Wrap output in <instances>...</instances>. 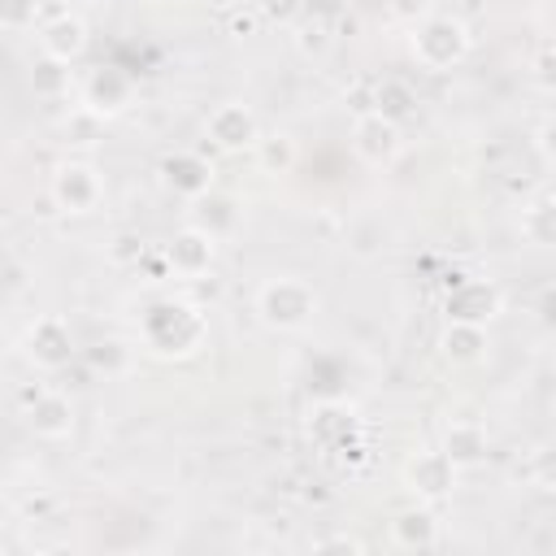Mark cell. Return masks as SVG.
<instances>
[{"instance_id":"6da1fadb","label":"cell","mask_w":556,"mask_h":556,"mask_svg":"<svg viewBox=\"0 0 556 556\" xmlns=\"http://www.w3.org/2000/svg\"><path fill=\"white\" fill-rule=\"evenodd\" d=\"M204 330H208L204 313H200L195 304H187V300H156V304L139 317L143 343H148L156 356H165V361L191 356V352L204 343Z\"/></svg>"},{"instance_id":"7a4b0ae2","label":"cell","mask_w":556,"mask_h":556,"mask_svg":"<svg viewBox=\"0 0 556 556\" xmlns=\"http://www.w3.org/2000/svg\"><path fill=\"white\" fill-rule=\"evenodd\" d=\"M465 52H469V30H465V22H460V17L430 13L426 22H417V26H413V56H417V65H421V70L443 74V70L460 65V61H465Z\"/></svg>"},{"instance_id":"3957f363","label":"cell","mask_w":556,"mask_h":556,"mask_svg":"<svg viewBox=\"0 0 556 556\" xmlns=\"http://www.w3.org/2000/svg\"><path fill=\"white\" fill-rule=\"evenodd\" d=\"M317 308V291L304 278H269L256 291V313L274 330H300Z\"/></svg>"},{"instance_id":"277c9868","label":"cell","mask_w":556,"mask_h":556,"mask_svg":"<svg viewBox=\"0 0 556 556\" xmlns=\"http://www.w3.org/2000/svg\"><path fill=\"white\" fill-rule=\"evenodd\" d=\"M504 308V295L495 282L486 278H469V274H452L447 278V295H443V313L447 321H469V326H486L495 321Z\"/></svg>"},{"instance_id":"5b68a950","label":"cell","mask_w":556,"mask_h":556,"mask_svg":"<svg viewBox=\"0 0 556 556\" xmlns=\"http://www.w3.org/2000/svg\"><path fill=\"white\" fill-rule=\"evenodd\" d=\"M204 135H208V143H213L217 152H248V148H256V139H261V122H256V113H252L248 104L226 100V104H217V109L208 113Z\"/></svg>"},{"instance_id":"8992f818","label":"cell","mask_w":556,"mask_h":556,"mask_svg":"<svg viewBox=\"0 0 556 556\" xmlns=\"http://www.w3.org/2000/svg\"><path fill=\"white\" fill-rule=\"evenodd\" d=\"M404 139H400V122L382 117L378 109H365L356 122H352V152L365 161V165H391L400 156Z\"/></svg>"},{"instance_id":"52a82bcc","label":"cell","mask_w":556,"mask_h":556,"mask_svg":"<svg viewBox=\"0 0 556 556\" xmlns=\"http://www.w3.org/2000/svg\"><path fill=\"white\" fill-rule=\"evenodd\" d=\"M456 473H460V465H456L443 447H426V452L408 456V465H404V486H408L417 500H443V495H452Z\"/></svg>"},{"instance_id":"ba28073f","label":"cell","mask_w":556,"mask_h":556,"mask_svg":"<svg viewBox=\"0 0 556 556\" xmlns=\"http://www.w3.org/2000/svg\"><path fill=\"white\" fill-rule=\"evenodd\" d=\"M22 404H26V426H30L35 439L56 443V439H65V434L74 430V404H70L65 391L35 387V391L22 395Z\"/></svg>"},{"instance_id":"9c48e42d","label":"cell","mask_w":556,"mask_h":556,"mask_svg":"<svg viewBox=\"0 0 556 556\" xmlns=\"http://www.w3.org/2000/svg\"><path fill=\"white\" fill-rule=\"evenodd\" d=\"M52 200H56V208H65V213H91L96 204H100V195H104V182H100V174H96V165H87V161H65L56 174H52Z\"/></svg>"},{"instance_id":"30bf717a","label":"cell","mask_w":556,"mask_h":556,"mask_svg":"<svg viewBox=\"0 0 556 556\" xmlns=\"http://www.w3.org/2000/svg\"><path fill=\"white\" fill-rule=\"evenodd\" d=\"M213 256H217V239L208 230H200L195 222H187L182 230L169 235L165 243V265L178 274V278H200L213 269Z\"/></svg>"},{"instance_id":"8fae6325","label":"cell","mask_w":556,"mask_h":556,"mask_svg":"<svg viewBox=\"0 0 556 556\" xmlns=\"http://www.w3.org/2000/svg\"><path fill=\"white\" fill-rule=\"evenodd\" d=\"M135 100V78L122 65H96L83 78V104L100 117H117Z\"/></svg>"},{"instance_id":"7c38bea8","label":"cell","mask_w":556,"mask_h":556,"mask_svg":"<svg viewBox=\"0 0 556 556\" xmlns=\"http://www.w3.org/2000/svg\"><path fill=\"white\" fill-rule=\"evenodd\" d=\"M26 356H30L39 369H48V374L65 369V365L74 361V334H70V326H65L61 317H39V321L26 330Z\"/></svg>"},{"instance_id":"4fadbf2b","label":"cell","mask_w":556,"mask_h":556,"mask_svg":"<svg viewBox=\"0 0 556 556\" xmlns=\"http://www.w3.org/2000/svg\"><path fill=\"white\" fill-rule=\"evenodd\" d=\"M39 52L56 61H78L87 52V22L78 13H52L39 22Z\"/></svg>"},{"instance_id":"5bb4252c","label":"cell","mask_w":556,"mask_h":556,"mask_svg":"<svg viewBox=\"0 0 556 556\" xmlns=\"http://www.w3.org/2000/svg\"><path fill=\"white\" fill-rule=\"evenodd\" d=\"M161 174H165V182H169L178 195H187V200L213 191V165H208L200 152H174V156H165Z\"/></svg>"},{"instance_id":"9a60e30c","label":"cell","mask_w":556,"mask_h":556,"mask_svg":"<svg viewBox=\"0 0 556 556\" xmlns=\"http://www.w3.org/2000/svg\"><path fill=\"white\" fill-rule=\"evenodd\" d=\"M191 222L200 230H208L213 239H222V235H230L239 226V200L226 195V191H204V195L191 200Z\"/></svg>"},{"instance_id":"2e32d148","label":"cell","mask_w":556,"mask_h":556,"mask_svg":"<svg viewBox=\"0 0 556 556\" xmlns=\"http://www.w3.org/2000/svg\"><path fill=\"white\" fill-rule=\"evenodd\" d=\"M391 543L404 547V552H430L439 547V521L430 508H404L395 521H391Z\"/></svg>"},{"instance_id":"e0dca14e","label":"cell","mask_w":556,"mask_h":556,"mask_svg":"<svg viewBox=\"0 0 556 556\" xmlns=\"http://www.w3.org/2000/svg\"><path fill=\"white\" fill-rule=\"evenodd\" d=\"M443 452L460 465V469H473L486 460V430L469 417H456L447 430H443Z\"/></svg>"},{"instance_id":"ac0fdd59","label":"cell","mask_w":556,"mask_h":556,"mask_svg":"<svg viewBox=\"0 0 556 556\" xmlns=\"http://www.w3.org/2000/svg\"><path fill=\"white\" fill-rule=\"evenodd\" d=\"M439 352L452 365H478L486 356V326H469V321H447V330L439 334Z\"/></svg>"},{"instance_id":"d6986e66","label":"cell","mask_w":556,"mask_h":556,"mask_svg":"<svg viewBox=\"0 0 556 556\" xmlns=\"http://www.w3.org/2000/svg\"><path fill=\"white\" fill-rule=\"evenodd\" d=\"M521 235L539 248H556V195H543L534 204H526L521 213Z\"/></svg>"},{"instance_id":"ffe728a7","label":"cell","mask_w":556,"mask_h":556,"mask_svg":"<svg viewBox=\"0 0 556 556\" xmlns=\"http://www.w3.org/2000/svg\"><path fill=\"white\" fill-rule=\"evenodd\" d=\"M252 152H256V165H261L265 174H287V169L295 165V156H300V152H295V139H291V135H278V130H274V135H261Z\"/></svg>"},{"instance_id":"44dd1931","label":"cell","mask_w":556,"mask_h":556,"mask_svg":"<svg viewBox=\"0 0 556 556\" xmlns=\"http://www.w3.org/2000/svg\"><path fill=\"white\" fill-rule=\"evenodd\" d=\"M413 104H417V96H413V87L400 83V78H382L378 91H374V109H378L382 117H391V122H404V117L413 113Z\"/></svg>"},{"instance_id":"7402d4cb","label":"cell","mask_w":556,"mask_h":556,"mask_svg":"<svg viewBox=\"0 0 556 556\" xmlns=\"http://www.w3.org/2000/svg\"><path fill=\"white\" fill-rule=\"evenodd\" d=\"M30 87H35V96H48V100H56V96L70 87V61H56V56H39V61L30 65Z\"/></svg>"},{"instance_id":"603a6c76","label":"cell","mask_w":556,"mask_h":556,"mask_svg":"<svg viewBox=\"0 0 556 556\" xmlns=\"http://www.w3.org/2000/svg\"><path fill=\"white\" fill-rule=\"evenodd\" d=\"M100 130H104V117H100V113H91L87 104H78V109L65 117V143L91 148V143L100 139Z\"/></svg>"},{"instance_id":"cb8c5ba5","label":"cell","mask_w":556,"mask_h":556,"mask_svg":"<svg viewBox=\"0 0 556 556\" xmlns=\"http://www.w3.org/2000/svg\"><path fill=\"white\" fill-rule=\"evenodd\" d=\"M39 22V0H0V26L4 30H26Z\"/></svg>"},{"instance_id":"d4e9b609","label":"cell","mask_w":556,"mask_h":556,"mask_svg":"<svg viewBox=\"0 0 556 556\" xmlns=\"http://www.w3.org/2000/svg\"><path fill=\"white\" fill-rule=\"evenodd\" d=\"M126 343H117V339H109V343H96L91 352H87V365L91 369H104V374H117V369H126Z\"/></svg>"},{"instance_id":"484cf974","label":"cell","mask_w":556,"mask_h":556,"mask_svg":"<svg viewBox=\"0 0 556 556\" xmlns=\"http://www.w3.org/2000/svg\"><path fill=\"white\" fill-rule=\"evenodd\" d=\"M530 482L543 491H556V443H547L530 456Z\"/></svg>"},{"instance_id":"4316f807","label":"cell","mask_w":556,"mask_h":556,"mask_svg":"<svg viewBox=\"0 0 556 556\" xmlns=\"http://www.w3.org/2000/svg\"><path fill=\"white\" fill-rule=\"evenodd\" d=\"M382 4L400 26H417V22H426L434 13V0H382Z\"/></svg>"},{"instance_id":"83f0119b","label":"cell","mask_w":556,"mask_h":556,"mask_svg":"<svg viewBox=\"0 0 556 556\" xmlns=\"http://www.w3.org/2000/svg\"><path fill=\"white\" fill-rule=\"evenodd\" d=\"M530 74H534V83H539L543 91H552V96H556V43H543V48L534 52Z\"/></svg>"},{"instance_id":"f1b7e54d","label":"cell","mask_w":556,"mask_h":556,"mask_svg":"<svg viewBox=\"0 0 556 556\" xmlns=\"http://www.w3.org/2000/svg\"><path fill=\"white\" fill-rule=\"evenodd\" d=\"M326 43H330L326 22H317V17H313V22H304V26H300V48H304V52H321Z\"/></svg>"},{"instance_id":"f546056e","label":"cell","mask_w":556,"mask_h":556,"mask_svg":"<svg viewBox=\"0 0 556 556\" xmlns=\"http://www.w3.org/2000/svg\"><path fill=\"white\" fill-rule=\"evenodd\" d=\"M261 26V13L248 9V13H230V35H252Z\"/></svg>"},{"instance_id":"4dcf8cb0","label":"cell","mask_w":556,"mask_h":556,"mask_svg":"<svg viewBox=\"0 0 556 556\" xmlns=\"http://www.w3.org/2000/svg\"><path fill=\"white\" fill-rule=\"evenodd\" d=\"M113 256H117V261H139V256H143V243H139L135 235H117Z\"/></svg>"},{"instance_id":"1f68e13d","label":"cell","mask_w":556,"mask_h":556,"mask_svg":"<svg viewBox=\"0 0 556 556\" xmlns=\"http://www.w3.org/2000/svg\"><path fill=\"white\" fill-rule=\"evenodd\" d=\"M539 148H543V156H547V161H556V113L539 126Z\"/></svg>"},{"instance_id":"d6a6232c","label":"cell","mask_w":556,"mask_h":556,"mask_svg":"<svg viewBox=\"0 0 556 556\" xmlns=\"http://www.w3.org/2000/svg\"><path fill=\"white\" fill-rule=\"evenodd\" d=\"M313 552H361V543H352V539H330V543H317Z\"/></svg>"}]
</instances>
